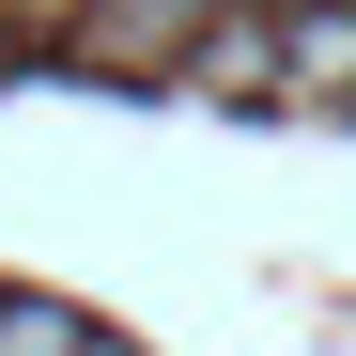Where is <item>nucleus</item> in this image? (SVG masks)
I'll return each instance as SVG.
<instances>
[{
  "label": "nucleus",
  "instance_id": "2",
  "mask_svg": "<svg viewBox=\"0 0 356 356\" xmlns=\"http://www.w3.org/2000/svg\"><path fill=\"white\" fill-rule=\"evenodd\" d=\"M279 93H356V0H279Z\"/></svg>",
  "mask_w": 356,
  "mask_h": 356
},
{
  "label": "nucleus",
  "instance_id": "1",
  "mask_svg": "<svg viewBox=\"0 0 356 356\" xmlns=\"http://www.w3.org/2000/svg\"><path fill=\"white\" fill-rule=\"evenodd\" d=\"M202 16H217V0H78L63 47H78V63H108V78H170Z\"/></svg>",
  "mask_w": 356,
  "mask_h": 356
},
{
  "label": "nucleus",
  "instance_id": "4",
  "mask_svg": "<svg viewBox=\"0 0 356 356\" xmlns=\"http://www.w3.org/2000/svg\"><path fill=\"white\" fill-rule=\"evenodd\" d=\"M93 325L63 310V294H0V356H78Z\"/></svg>",
  "mask_w": 356,
  "mask_h": 356
},
{
  "label": "nucleus",
  "instance_id": "6",
  "mask_svg": "<svg viewBox=\"0 0 356 356\" xmlns=\"http://www.w3.org/2000/svg\"><path fill=\"white\" fill-rule=\"evenodd\" d=\"M78 356H140V341H78Z\"/></svg>",
  "mask_w": 356,
  "mask_h": 356
},
{
  "label": "nucleus",
  "instance_id": "3",
  "mask_svg": "<svg viewBox=\"0 0 356 356\" xmlns=\"http://www.w3.org/2000/svg\"><path fill=\"white\" fill-rule=\"evenodd\" d=\"M170 78L186 93H279V16H202Z\"/></svg>",
  "mask_w": 356,
  "mask_h": 356
},
{
  "label": "nucleus",
  "instance_id": "5",
  "mask_svg": "<svg viewBox=\"0 0 356 356\" xmlns=\"http://www.w3.org/2000/svg\"><path fill=\"white\" fill-rule=\"evenodd\" d=\"M78 16V0H0V31H63Z\"/></svg>",
  "mask_w": 356,
  "mask_h": 356
}]
</instances>
